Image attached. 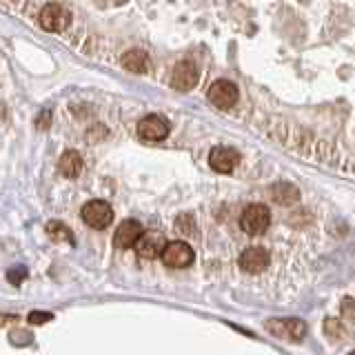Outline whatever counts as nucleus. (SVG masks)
<instances>
[{
	"label": "nucleus",
	"instance_id": "f257e3e1",
	"mask_svg": "<svg viewBox=\"0 0 355 355\" xmlns=\"http://www.w3.org/2000/svg\"><path fill=\"white\" fill-rule=\"evenodd\" d=\"M271 225V211L264 205H249L240 216V227L247 236H262Z\"/></svg>",
	"mask_w": 355,
	"mask_h": 355
},
{
	"label": "nucleus",
	"instance_id": "f03ea898",
	"mask_svg": "<svg viewBox=\"0 0 355 355\" xmlns=\"http://www.w3.org/2000/svg\"><path fill=\"white\" fill-rule=\"evenodd\" d=\"M38 22H40V27H42L44 31L58 33V31H64L67 27H69L71 14H69V11H67L64 7L55 5V3H49V5H44V7H42L40 16H38Z\"/></svg>",
	"mask_w": 355,
	"mask_h": 355
},
{
	"label": "nucleus",
	"instance_id": "7ed1b4c3",
	"mask_svg": "<svg viewBox=\"0 0 355 355\" xmlns=\"http://www.w3.org/2000/svg\"><path fill=\"white\" fill-rule=\"evenodd\" d=\"M83 220L85 225H89L92 229H107L114 220V211L105 202V200H92L83 207Z\"/></svg>",
	"mask_w": 355,
	"mask_h": 355
},
{
	"label": "nucleus",
	"instance_id": "20e7f679",
	"mask_svg": "<svg viewBox=\"0 0 355 355\" xmlns=\"http://www.w3.org/2000/svg\"><path fill=\"white\" fill-rule=\"evenodd\" d=\"M162 262L169 266V269H184V266L193 262V249L182 240L169 242L162 253Z\"/></svg>",
	"mask_w": 355,
	"mask_h": 355
},
{
	"label": "nucleus",
	"instance_id": "39448f33",
	"mask_svg": "<svg viewBox=\"0 0 355 355\" xmlns=\"http://www.w3.org/2000/svg\"><path fill=\"white\" fill-rule=\"evenodd\" d=\"M266 329H269V333H273V336L277 338H284V340H304L306 336V324L302 320L297 318H291V320H269L266 322Z\"/></svg>",
	"mask_w": 355,
	"mask_h": 355
},
{
	"label": "nucleus",
	"instance_id": "423d86ee",
	"mask_svg": "<svg viewBox=\"0 0 355 355\" xmlns=\"http://www.w3.org/2000/svg\"><path fill=\"white\" fill-rule=\"evenodd\" d=\"M209 103L222 109V111H227L231 109L233 105L238 103V87L233 85L231 80H218L211 85L209 89Z\"/></svg>",
	"mask_w": 355,
	"mask_h": 355
},
{
	"label": "nucleus",
	"instance_id": "0eeeda50",
	"mask_svg": "<svg viewBox=\"0 0 355 355\" xmlns=\"http://www.w3.org/2000/svg\"><path fill=\"white\" fill-rule=\"evenodd\" d=\"M166 244H169V242L164 240V236L160 231H147V233H142V238L138 240L136 251H138L140 258L153 260V258H158V255L162 258Z\"/></svg>",
	"mask_w": 355,
	"mask_h": 355
},
{
	"label": "nucleus",
	"instance_id": "6e6552de",
	"mask_svg": "<svg viewBox=\"0 0 355 355\" xmlns=\"http://www.w3.org/2000/svg\"><path fill=\"white\" fill-rule=\"evenodd\" d=\"M138 136L147 142H160L169 136V122L160 116H147L140 120L138 125Z\"/></svg>",
	"mask_w": 355,
	"mask_h": 355
},
{
	"label": "nucleus",
	"instance_id": "1a4fd4ad",
	"mask_svg": "<svg viewBox=\"0 0 355 355\" xmlns=\"http://www.w3.org/2000/svg\"><path fill=\"white\" fill-rule=\"evenodd\" d=\"M271 255L260 247H251L240 255V269L247 273H262L269 269Z\"/></svg>",
	"mask_w": 355,
	"mask_h": 355
},
{
	"label": "nucleus",
	"instance_id": "9d476101",
	"mask_svg": "<svg viewBox=\"0 0 355 355\" xmlns=\"http://www.w3.org/2000/svg\"><path fill=\"white\" fill-rule=\"evenodd\" d=\"M198 67L193 62H178L175 69H173V76H171V85L173 89H178V92H189V89H193L198 85Z\"/></svg>",
	"mask_w": 355,
	"mask_h": 355
},
{
	"label": "nucleus",
	"instance_id": "9b49d317",
	"mask_svg": "<svg viewBox=\"0 0 355 355\" xmlns=\"http://www.w3.org/2000/svg\"><path fill=\"white\" fill-rule=\"evenodd\" d=\"M238 160H240L238 151L231 149V147H216L209 153L211 169H216L218 173H231L233 169H236Z\"/></svg>",
	"mask_w": 355,
	"mask_h": 355
},
{
	"label": "nucleus",
	"instance_id": "f8f14e48",
	"mask_svg": "<svg viewBox=\"0 0 355 355\" xmlns=\"http://www.w3.org/2000/svg\"><path fill=\"white\" fill-rule=\"evenodd\" d=\"M142 225L138 220H125L122 225L116 229V236H114V244L118 249H129V247H136L138 240L142 238Z\"/></svg>",
	"mask_w": 355,
	"mask_h": 355
},
{
	"label": "nucleus",
	"instance_id": "ddd939ff",
	"mask_svg": "<svg viewBox=\"0 0 355 355\" xmlns=\"http://www.w3.org/2000/svg\"><path fill=\"white\" fill-rule=\"evenodd\" d=\"M122 67L131 73H149L151 62H149V55L144 51L133 49V51H127L125 55H122Z\"/></svg>",
	"mask_w": 355,
	"mask_h": 355
},
{
	"label": "nucleus",
	"instance_id": "4468645a",
	"mask_svg": "<svg viewBox=\"0 0 355 355\" xmlns=\"http://www.w3.org/2000/svg\"><path fill=\"white\" fill-rule=\"evenodd\" d=\"M58 169L64 178H78L83 171V158L78 151H64L58 160Z\"/></svg>",
	"mask_w": 355,
	"mask_h": 355
},
{
	"label": "nucleus",
	"instance_id": "2eb2a0df",
	"mask_svg": "<svg viewBox=\"0 0 355 355\" xmlns=\"http://www.w3.org/2000/svg\"><path fill=\"white\" fill-rule=\"evenodd\" d=\"M271 196L277 205H295L297 200H300V191L293 187V184H288V182H277L273 189H271Z\"/></svg>",
	"mask_w": 355,
	"mask_h": 355
},
{
	"label": "nucleus",
	"instance_id": "dca6fc26",
	"mask_svg": "<svg viewBox=\"0 0 355 355\" xmlns=\"http://www.w3.org/2000/svg\"><path fill=\"white\" fill-rule=\"evenodd\" d=\"M324 333H327L331 340H336V342H342V340H349L351 338V333L347 331V327H344L342 322L336 320V318H329L324 322Z\"/></svg>",
	"mask_w": 355,
	"mask_h": 355
},
{
	"label": "nucleus",
	"instance_id": "f3484780",
	"mask_svg": "<svg viewBox=\"0 0 355 355\" xmlns=\"http://www.w3.org/2000/svg\"><path fill=\"white\" fill-rule=\"evenodd\" d=\"M47 233L51 236V240H58V242H73V236H71V231L67 229L62 222H49L47 225Z\"/></svg>",
	"mask_w": 355,
	"mask_h": 355
},
{
	"label": "nucleus",
	"instance_id": "a211bd4d",
	"mask_svg": "<svg viewBox=\"0 0 355 355\" xmlns=\"http://www.w3.org/2000/svg\"><path fill=\"white\" fill-rule=\"evenodd\" d=\"M175 231L180 233V236L196 238V220L191 216H180L175 220Z\"/></svg>",
	"mask_w": 355,
	"mask_h": 355
},
{
	"label": "nucleus",
	"instance_id": "6ab92c4d",
	"mask_svg": "<svg viewBox=\"0 0 355 355\" xmlns=\"http://www.w3.org/2000/svg\"><path fill=\"white\" fill-rule=\"evenodd\" d=\"M342 318L349 322H355V300L353 297L342 300Z\"/></svg>",
	"mask_w": 355,
	"mask_h": 355
},
{
	"label": "nucleus",
	"instance_id": "aec40b11",
	"mask_svg": "<svg viewBox=\"0 0 355 355\" xmlns=\"http://www.w3.org/2000/svg\"><path fill=\"white\" fill-rule=\"evenodd\" d=\"M53 315L47 313V311H33L29 313V324H44V322H51Z\"/></svg>",
	"mask_w": 355,
	"mask_h": 355
},
{
	"label": "nucleus",
	"instance_id": "412c9836",
	"mask_svg": "<svg viewBox=\"0 0 355 355\" xmlns=\"http://www.w3.org/2000/svg\"><path fill=\"white\" fill-rule=\"evenodd\" d=\"M25 277H27V269H25V266H20V269H11L7 273V280L11 284H20L22 280H25Z\"/></svg>",
	"mask_w": 355,
	"mask_h": 355
},
{
	"label": "nucleus",
	"instance_id": "4be33fe9",
	"mask_svg": "<svg viewBox=\"0 0 355 355\" xmlns=\"http://www.w3.org/2000/svg\"><path fill=\"white\" fill-rule=\"evenodd\" d=\"M5 322H18V318L16 315H0V327H3Z\"/></svg>",
	"mask_w": 355,
	"mask_h": 355
},
{
	"label": "nucleus",
	"instance_id": "5701e85b",
	"mask_svg": "<svg viewBox=\"0 0 355 355\" xmlns=\"http://www.w3.org/2000/svg\"><path fill=\"white\" fill-rule=\"evenodd\" d=\"M351 355H355V351H353V353H351Z\"/></svg>",
	"mask_w": 355,
	"mask_h": 355
}]
</instances>
